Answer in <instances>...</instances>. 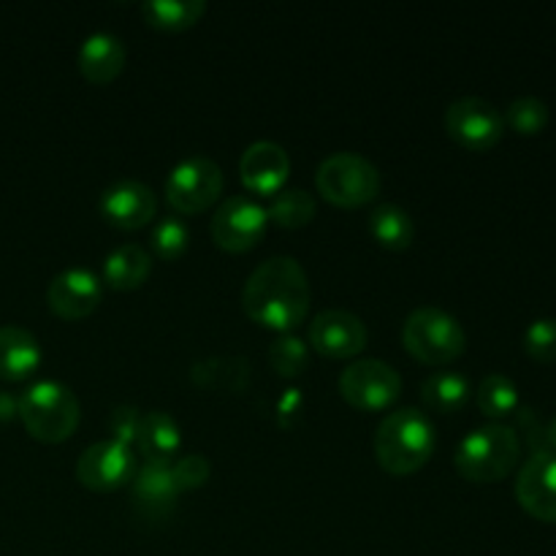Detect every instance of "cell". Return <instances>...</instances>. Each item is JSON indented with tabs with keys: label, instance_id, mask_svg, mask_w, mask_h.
I'll return each mask as SVG.
<instances>
[{
	"label": "cell",
	"instance_id": "1",
	"mask_svg": "<svg viewBox=\"0 0 556 556\" xmlns=\"http://www.w3.org/2000/svg\"><path fill=\"white\" fill-rule=\"evenodd\" d=\"M242 307L253 324L277 334H291L309 313V280L291 255H277L250 271L242 288Z\"/></svg>",
	"mask_w": 556,
	"mask_h": 556
},
{
	"label": "cell",
	"instance_id": "2",
	"mask_svg": "<svg viewBox=\"0 0 556 556\" xmlns=\"http://www.w3.org/2000/svg\"><path fill=\"white\" fill-rule=\"evenodd\" d=\"M434 454V427L418 407H400L378 424L375 456L389 476L407 478Z\"/></svg>",
	"mask_w": 556,
	"mask_h": 556
},
{
	"label": "cell",
	"instance_id": "3",
	"mask_svg": "<svg viewBox=\"0 0 556 556\" xmlns=\"http://www.w3.org/2000/svg\"><path fill=\"white\" fill-rule=\"evenodd\" d=\"M16 418L38 443L58 445L74 438L81 407L74 391L60 380H38L16 400Z\"/></svg>",
	"mask_w": 556,
	"mask_h": 556
},
{
	"label": "cell",
	"instance_id": "4",
	"mask_svg": "<svg viewBox=\"0 0 556 556\" xmlns=\"http://www.w3.org/2000/svg\"><path fill=\"white\" fill-rule=\"evenodd\" d=\"M519 459V432L505 424H486L456 445L454 467L470 483H500L516 470Z\"/></svg>",
	"mask_w": 556,
	"mask_h": 556
},
{
	"label": "cell",
	"instance_id": "5",
	"mask_svg": "<svg viewBox=\"0 0 556 556\" xmlns=\"http://www.w3.org/2000/svg\"><path fill=\"white\" fill-rule=\"evenodd\" d=\"M402 345L416 362L445 367L467 351V334L459 320L445 309L418 307L402 326Z\"/></svg>",
	"mask_w": 556,
	"mask_h": 556
},
{
	"label": "cell",
	"instance_id": "6",
	"mask_svg": "<svg viewBox=\"0 0 556 556\" xmlns=\"http://www.w3.org/2000/svg\"><path fill=\"white\" fill-rule=\"evenodd\" d=\"M315 185L329 204L358 210L378 199L383 179L378 166L358 152H334L318 166Z\"/></svg>",
	"mask_w": 556,
	"mask_h": 556
},
{
	"label": "cell",
	"instance_id": "7",
	"mask_svg": "<svg viewBox=\"0 0 556 556\" xmlns=\"http://www.w3.org/2000/svg\"><path fill=\"white\" fill-rule=\"evenodd\" d=\"M226 188L223 168L212 157L193 155L179 161L166 179V201L177 215H201Z\"/></svg>",
	"mask_w": 556,
	"mask_h": 556
},
{
	"label": "cell",
	"instance_id": "8",
	"mask_svg": "<svg viewBox=\"0 0 556 556\" xmlns=\"http://www.w3.org/2000/svg\"><path fill=\"white\" fill-rule=\"evenodd\" d=\"M340 394L362 413H380L396 405L402 396V378L380 358H358L340 375Z\"/></svg>",
	"mask_w": 556,
	"mask_h": 556
},
{
	"label": "cell",
	"instance_id": "9",
	"mask_svg": "<svg viewBox=\"0 0 556 556\" xmlns=\"http://www.w3.org/2000/svg\"><path fill=\"white\" fill-rule=\"evenodd\" d=\"M445 134L470 152H489L500 144L505 134V119L486 98L467 96L448 103L443 114Z\"/></svg>",
	"mask_w": 556,
	"mask_h": 556
},
{
	"label": "cell",
	"instance_id": "10",
	"mask_svg": "<svg viewBox=\"0 0 556 556\" xmlns=\"http://www.w3.org/2000/svg\"><path fill=\"white\" fill-rule=\"evenodd\" d=\"M269 228L266 206L250 195H231L215 210L210 223L212 242L226 253H248Z\"/></svg>",
	"mask_w": 556,
	"mask_h": 556
},
{
	"label": "cell",
	"instance_id": "11",
	"mask_svg": "<svg viewBox=\"0 0 556 556\" xmlns=\"http://www.w3.org/2000/svg\"><path fill=\"white\" fill-rule=\"evenodd\" d=\"M136 456L134 448L114 440L92 443L76 462V478L90 492H114L134 481Z\"/></svg>",
	"mask_w": 556,
	"mask_h": 556
},
{
	"label": "cell",
	"instance_id": "12",
	"mask_svg": "<svg viewBox=\"0 0 556 556\" xmlns=\"http://www.w3.org/2000/svg\"><path fill=\"white\" fill-rule=\"evenodd\" d=\"M516 500L538 521L556 525V454L535 451L516 476Z\"/></svg>",
	"mask_w": 556,
	"mask_h": 556
},
{
	"label": "cell",
	"instance_id": "13",
	"mask_svg": "<svg viewBox=\"0 0 556 556\" xmlns=\"http://www.w3.org/2000/svg\"><path fill=\"white\" fill-rule=\"evenodd\" d=\"M309 345L326 358H356L367 348V326L348 309H324L309 324Z\"/></svg>",
	"mask_w": 556,
	"mask_h": 556
},
{
	"label": "cell",
	"instance_id": "14",
	"mask_svg": "<svg viewBox=\"0 0 556 556\" xmlns=\"http://www.w3.org/2000/svg\"><path fill=\"white\" fill-rule=\"evenodd\" d=\"M98 210L112 226L123 231H139L155 220L157 199L150 185L139 179H117L101 193Z\"/></svg>",
	"mask_w": 556,
	"mask_h": 556
},
{
	"label": "cell",
	"instance_id": "15",
	"mask_svg": "<svg viewBox=\"0 0 556 556\" xmlns=\"http://www.w3.org/2000/svg\"><path fill=\"white\" fill-rule=\"evenodd\" d=\"M103 288L96 271L81 269V266H71V269L54 275L49 282L47 302L58 318L63 320H81L92 315L101 304Z\"/></svg>",
	"mask_w": 556,
	"mask_h": 556
},
{
	"label": "cell",
	"instance_id": "16",
	"mask_svg": "<svg viewBox=\"0 0 556 556\" xmlns=\"http://www.w3.org/2000/svg\"><path fill=\"white\" fill-rule=\"evenodd\" d=\"M288 174H291V157L275 141H255L242 152V161H239V179L244 188L266 199L286 188Z\"/></svg>",
	"mask_w": 556,
	"mask_h": 556
},
{
	"label": "cell",
	"instance_id": "17",
	"mask_svg": "<svg viewBox=\"0 0 556 556\" xmlns=\"http://www.w3.org/2000/svg\"><path fill=\"white\" fill-rule=\"evenodd\" d=\"M125 43L119 41L114 33L98 30L81 41L79 54H76V65H79V74L85 76L90 85H109V81L117 79L125 68Z\"/></svg>",
	"mask_w": 556,
	"mask_h": 556
},
{
	"label": "cell",
	"instance_id": "18",
	"mask_svg": "<svg viewBox=\"0 0 556 556\" xmlns=\"http://www.w3.org/2000/svg\"><path fill=\"white\" fill-rule=\"evenodd\" d=\"M41 367V345L22 326H0V380L20 383Z\"/></svg>",
	"mask_w": 556,
	"mask_h": 556
},
{
	"label": "cell",
	"instance_id": "19",
	"mask_svg": "<svg viewBox=\"0 0 556 556\" xmlns=\"http://www.w3.org/2000/svg\"><path fill=\"white\" fill-rule=\"evenodd\" d=\"M136 448L150 465H172L179 456V448H182V434H179L177 421L163 410L144 413Z\"/></svg>",
	"mask_w": 556,
	"mask_h": 556
},
{
	"label": "cell",
	"instance_id": "20",
	"mask_svg": "<svg viewBox=\"0 0 556 556\" xmlns=\"http://www.w3.org/2000/svg\"><path fill=\"white\" fill-rule=\"evenodd\" d=\"M152 258L141 244H119L103 261V282L114 291H136L147 282Z\"/></svg>",
	"mask_w": 556,
	"mask_h": 556
},
{
	"label": "cell",
	"instance_id": "21",
	"mask_svg": "<svg viewBox=\"0 0 556 556\" xmlns=\"http://www.w3.org/2000/svg\"><path fill=\"white\" fill-rule=\"evenodd\" d=\"M472 389L470 380L459 372H451V369H440L432 372L421 383V402L427 410L440 413V416H451V413H459L462 407L470 402Z\"/></svg>",
	"mask_w": 556,
	"mask_h": 556
},
{
	"label": "cell",
	"instance_id": "22",
	"mask_svg": "<svg viewBox=\"0 0 556 556\" xmlns=\"http://www.w3.org/2000/svg\"><path fill=\"white\" fill-rule=\"evenodd\" d=\"M177 494L179 489L177 481H174L172 465H150V462H144V467L136 470L134 500L150 514H163L166 508H172Z\"/></svg>",
	"mask_w": 556,
	"mask_h": 556
},
{
	"label": "cell",
	"instance_id": "23",
	"mask_svg": "<svg viewBox=\"0 0 556 556\" xmlns=\"http://www.w3.org/2000/svg\"><path fill=\"white\" fill-rule=\"evenodd\" d=\"M367 228L375 242L386 250H407L416 237L410 212L396 204H378L367 217Z\"/></svg>",
	"mask_w": 556,
	"mask_h": 556
},
{
	"label": "cell",
	"instance_id": "24",
	"mask_svg": "<svg viewBox=\"0 0 556 556\" xmlns=\"http://www.w3.org/2000/svg\"><path fill=\"white\" fill-rule=\"evenodd\" d=\"M206 14L204 0H150L141 3V16L157 30L182 33Z\"/></svg>",
	"mask_w": 556,
	"mask_h": 556
},
{
	"label": "cell",
	"instance_id": "25",
	"mask_svg": "<svg viewBox=\"0 0 556 556\" xmlns=\"http://www.w3.org/2000/svg\"><path fill=\"white\" fill-rule=\"evenodd\" d=\"M476 405L486 418H508L519 410V389L508 375H486L476 389Z\"/></svg>",
	"mask_w": 556,
	"mask_h": 556
},
{
	"label": "cell",
	"instance_id": "26",
	"mask_svg": "<svg viewBox=\"0 0 556 556\" xmlns=\"http://www.w3.org/2000/svg\"><path fill=\"white\" fill-rule=\"evenodd\" d=\"M266 215L280 228L296 231V228H304L315 217V195L302 188L280 190V193L269 199Z\"/></svg>",
	"mask_w": 556,
	"mask_h": 556
},
{
	"label": "cell",
	"instance_id": "27",
	"mask_svg": "<svg viewBox=\"0 0 556 556\" xmlns=\"http://www.w3.org/2000/svg\"><path fill=\"white\" fill-rule=\"evenodd\" d=\"M188 244H190V228L185 226L182 217L166 215L152 226L150 248L161 261L182 258V255L188 253Z\"/></svg>",
	"mask_w": 556,
	"mask_h": 556
},
{
	"label": "cell",
	"instance_id": "28",
	"mask_svg": "<svg viewBox=\"0 0 556 556\" xmlns=\"http://www.w3.org/2000/svg\"><path fill=\"white\" fill-rule=\"evenodd\" d=\"M269 364L280 378H299L309 367V348L296 334H280L269 348Z\"/></svg>",
	"mask_w": 556,
	"mask_h": 556
},
{
	"label": "cell",
	"instance_id": "29",
	"mask_svg": "<svg viewBox=\"0 0 556 556\" xmlns=\"http://www.w3.org/2000/svg\"><path fill=\"white\" fill-rule=\"evenodd\" d=\"M503 119L510 125V130H516L519 136H538L546 128L548 119H552V112H548L546 101H541V98L521 96L510 103Z\"/></svg>",
	"mask_w": 556,
	"mask_h": 556
},
{
	"label": "cell",
	"instance_id": "30",
	"mask_svg": "<svg viewBox=\"0 0 556 556\" xmlns=\"http://www.w3.org/2000/svg\"><path fill=\"white\" fill-rule=\"evenodd\" d=\"M525 351L535 362H556V318H538L525 331Z\"/></svg>",
	"mask_w": 556,
	"mask_h": 556
},
{
	"label": "cell",
	"instance_id": "31",
	"mask_svg": "<svg viewBox=\"0 0 556 556\" xmlns=\"http://www.w3.org/2000/svg\"><path fill=\"white\" fill-rule=\"evenodd\" d=\"M172 472H174V481H177L179 492H188V489H199L210 481L212 465L206 462V456L185 454V456H177V459L172 462Z\"/></svg>",
	"mask_w": 556,
	"mask_h": 556
},
{
	"label": "cell",
	"instance_id": "32",
	"mask_svg": "<svg viewBox=\"0 0 556 556\" xmlns=\"http://www.w3.org/2000/svg\"><path fill=\"white\" fill-rule=\"evenodd\" d=\"M141 416L144 413L136 410L134 405H119L114 407L112 416H109V434L114 443H123L128 448H134L136 438H139V427H141Z\"/></svg>",
	"mask_w": 556,
	"mask_h": 556
},
{
	"label": "cell",
	"instance_id": "33",
	"mask_svg": "<svg viewBox=\"0 0 556 556\" xmlns=\"http://www.w3.org/2000/svg\"><path fill=\"white\" fill-rule=\"evenodd\" d=\"M299 407H302V394H299L296 389H288L286 394H282L277 410H280L282 416H291V413H299Z\"/></svg>",
	"mask_w": 556,
	"mask_h": 556
},
{
	"label": "cell",
	"instance_id": "34",
	"mask_svg": "<svg viewBox=\"0 0 556 556\" xmlns=\"http://www.w3.org/2000/svg\"><path fill=\"white\" fill-rule=\"evenodd\" d=\"M16 418V400L5 391H0V424H9Z\"/></svg>",
	"mask_w": 556,
	"mask_h": 556
},
{
	"label": "cell",
	"instance_id": "35",
	"mask_svg": "<svg viewBox=\"0 0 556 556\" xmlns=\"http://www.w3.org/2000/svg\"><path fill=\"white\" fill-rule=\"evenodd\" d=\"M546 440H548V443H552V448H554V454H556V416L552 418V424H548Z\"/></svg>",
	"mask_w": 556,
	"mask_h": 556
}]
</instances>
